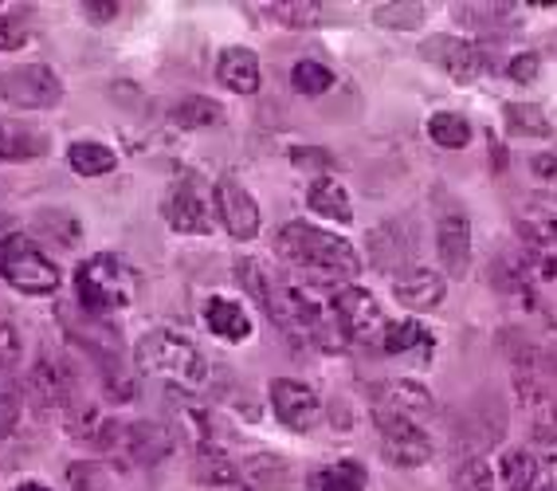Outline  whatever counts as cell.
Listing matches in <instances>:
<instances>
[{
  "label": "cell",
  "mask_w": 557,
  "mask_h": 491,
  "mask_svg": "<svg viewBox=\"0 0 557 491\" xmlns=\"http://www.w3.org/2000/svg\"><path fill=\"white\" fill-rule=\"evenodd\" d=\"M177 449V437L170 432V425L153 421H129L126 425V456L138 464H161L170 452Z\"/></svg>",
  "instance_id": "e0dca14e"
},
{
  "label": "cell",
  "mask_w": 557,
  "mask_h": 491,
  "mask_svg": "<svg viewBox=\"0 0 557 491\" xmlns=\"http://www.w3.org/2000/svg\"><path fill=\"white\" fill-rule=\"evenodd\" d=\"M220 119H224V107L216 99H205V95H189L173 107V122L181 131H209Z\"/></svg>",
  "instance_id": "484cf974"
},
{
  "label": "cell",
  "mask_w": 557,
  "mask_h": 491,
  "mask_svg": "<svg viewBox=\"0 0 557 491\" xmlns=\"http://www.w3.org/2000/svg\"><path fill=\"white\" fill-rule=\"evenodd\" d=\"M330 319L342 339H369V331L381 322L377 299L361 287H338L330 295Z\"/></svg>",
  "instance_id": "30bf717a"
},
{
  "label": "cell",
  "mask_w": 557,
  "mask_h": 491,
  "mask_svg": "<svg viewBox=\"0 0 557 491\" xmlns=\"http://www.w3.org/2000/svg\"><path fill=\"white\" fill-rule=\"evenodd\" d=\"M134 361H138L141 373L170 381V385H181V390L209 381V358L200 354L197 342L177 331L141 334L138 346H134Z\"/></svg>",
  "instance_id": "7a4b0ae2"
},
{
  "label": "cell",
  "mask_w": 557,
  "mask_h": 491,
  "mask_svg": "<svg viewBox=\"0 0 557 491\" xmlns=\"http://www.w3.org/2000/svg\"><path fill=\"white\" fill-rule=\"evenodd\" d=\"M373 24L393 32H417L424 24V9L420 4H405V0H393V4H377L373 9Z\"/></svg>",
  "instance_id": "1f68e13d"
},
{
  "label": "cell",
  "mask_w": 557,
  "mask_h": 491,
  "mask_svg": "<svg viewBox=\"0 0 557 491\" xmlns=\"http://www.w3.org/2000/svg\"><path fill=\"white\" fill-rule=\"evenodd\" d=\"M205 327L224 342H248L251 339V319L236 299H209L205 303Z\"/></svg>",
  "instance_id": "ffe728a7"
},
{
  "label": "cell",
  "mask_w": 557,
  "mask_h": 491,
  "mask_svg": "<svg viewBox=\"0 0 557 491\" xmlns=\"http://www.w3.org/2000/svg\"><path fill=\"white\" fill-rule=\"evenodd\" d=\"M12 491H51V488L44 480H24L21 488H12Z\"/></svg>",
  "instance_id": "c3c4849f"
},
{
  "label": "cell",
  "mask_w": 557,
  "mask_h": 491,
  "mask_svg": "<svg viewBox=\"0 0 557 491\" xmlns=\"http://www.w3.org/2000/svg\"><path fill=\"white\" fill-rule=\"evenodd\" d=\"M48 154V134L28 122L0 119V161H36Z\"/></svg>",
  "instance_id": "d6986e66"
},
{
  "label": "cell",
  "mask_w": 557,
  "mask_h": 491,
  "mask_svg": "<svg viewBox=\"0 0 557 491\" xmlns=\"http://www.w3.org/2000/svg\"><path fill=\"white\" fill-rule=\"evenodd\" d=\"M67 165L79 173V177H102V173H114L119 158H114V150L102 146V142H71Z\"/></svg>",
  "instance_id": "603a6c76"
},
{
  "label": "cell",
  "mask_w": 557,
  "mask_h": 491,
  "mask_svg": "<svg viewBox=\"0 0 557 491\" xmlns=\"http://www.w3.org/2000/svg\"><path fill=\"white\" fill-rule=\"evenodd\" d=\"M21 413H24V385H16L9 373H0V441H9L12 432H16Z\"/></svg>",
  "instance_id": "d6a6232c"
},
{
  "label": "cell",
  "mask_w": 557,
  "mask_h": 491,
  "mask_svg": "<svg viewBox=\"0 0 557 491\" xmlns=\"http://www.w3.org/2000/svg\"><path fill=\"white\" fill-rule=\"evenodd\" d=\"M429 138L444 150H463L471 142V122L456 111H440L429 119Z\"/></svg>",
  "instance_id": "f1b7e54d"
},
{
  "label": "cell",
  "mask_w": 557,
  "mask_h": 491,
  "mask_svg": "<svg viewBox=\"0 0 557 491\" xmlns=\"http://www.w3.org/2000/svg\"><path fill=\"white\" fill-rule=\"evenodd\" d=\"M542 491H557V488H554V483H549V488H542Z\"/></svg>",
  "instance_id": "f907efd6"
},
{
  "label": "cell",
  "mask_w": 557,
  "mask_h": 491,
  "mask_svg": "<svg viewBox=\"0 0 557 491\" xmlns=\"http://www.w3.org/2000/svg\"><path fill=\"white\" fill-rule=\"evenodd\" d=\"M216 79L236 95H256L263 71H259V56L248 48H224L216 60Z\"/></svg>",
  "instance_id": "ac0fdd59"
},
{
  "label": "cell",
  "mask_w": 557,
  "mask_h": 491,
  "mask_svg": "<svg viewBox=\"0 0 557 491\" xmlns=\"http://www.w3.org/2000/svg\"><path fill=\"white\" fill-rule=\"evenodd\" d=\"M67 488L71 491H119L114 468L102 461H75L67 468Z\"/></svg>",
  "instance_id": "83f0119b"
},
{
  "label": "cell",
  "mask_w": 557,
  "mask_h": 491,
  "mask_svg": "<svg viewBox=\"0 0 557 491\" xmlns=\"http://www.w3.org/2000/svg\"><path fill=\"white\" fill-rule=\"evenodd\" d=\"M530 432H534L537 444H546V449H557V397H549V402L534 405V413H530Z\"/></svg>",
  "instance_id": "ab89813d"
},
{
  "label": "cell",
  "mask_w": 557,
  "mask_h": 491,
  "mask_svg": "<svg viewBox=\"0 0 557 491\" xmlns=\"http://www.w3.org/2000/svg\"><path fill=\"white\" fill-rule=\"evenodd\" d=\"M197 480L209 488H236L239 468L216 449V444H200L197 449Z\"/></svg>",
  "instance_id": "d4e9b609"
},
{
  "label": "cell",
  "mask_w": 557,
  "mask_h": 491,
  "mask_svg": "<svg viewBox=\"0 0 557 491\" xmlns=\"http://www.w3.org/2000/svg\"><path fill=\"white\" fill-rule=\"evenodd\" d=\"M546 275H557V260H546Z\"/></svg>",
  "instance_id": "681fc988"
},
{
  "label": "cell",
  "mask_w": 557,
  "mask_h": 491,
  "mask_svg": "<svg viewBox=\"0 0 557 491\" xmlns=\"http://www.w3.org/2000/svg\"><path fill=\"white\" fill-rule=\"evenodd\" d=\"M334 79H338V75L322 60H299L290 67V87L299 90V95H310V99H314V95H326V90L334 87Z\"/></svg>",
  "instance_id": "f546056e"
},
{
  "label": "cell",
  "mask_w": 557,
  "mask_h": 491,
  "mask_svg": "<svg viewBox=\"0 0 557 491\" xmlns=\"http://www.w3.org/2000/svg\"><path fill=\"white\" fill-rule=\"evenodd\" d=\"M537 71H542V60H537L534 51H522V56H515V60L507 63V75L515 83H534Z\"/></svg>",
  "instance_id": "ee69618b"
},
{
  "label": "cell",
  "mask_w": 557,
  "mask_h": 491,
  "mask_svg": "<svg viewBox=\"0 0 557 491\" xmlns=\"http://www.w3.org/2000/svg\"><path fill=\"white\" fill-rule=\"evenodd\" d=\"M290 464L283 461V456H275V452H256V456H248V461L239 464V480H248L251 488L259 491H278L290 483Z\"/></svg>",
  "instance_id": "7402d4cb"
},
{
  "label": "cell",
  "mask_w": 557,
  "mask_h": 491,
  "mask_svg": "<svg viewBox=\"0 0 557 491\" xmlns=\"http://www.w3.org/2000/svg\"><path fill=\"white\" fill-rule=\"evenodd\" d=\"M393 295H397V303L408 307V311H436L440 303H444V295H448V283L432 268H412L393 283Z\"/></svg>",
  "instance_id": "9a60e30c"
},
{
  "label": "cell",
  "mask_w": 557,
  "mask_h": 491,
  "mask_svg": "<svg viewBox=\"0 0 557 491\" xmlns=\"http://www.w3.org/2000/svg\"><path fill=\"white\" fill-rule=\"evenodd\" d=\"M290 161H295L299 170H314L319 177L334 173V158H330L326 150H307V146H295V150H290Z\"/></svg>",
  "instance_id": "7bdbcfd3"
},
{
  "label": "cell",
  "mask_w": 557,
  "mask_h": 491,
  "mask_svg": "<svg viewBox=\"0 0 557 491\" xmlns=\"http://www.w3.org/2000/svg\"><path fill=\"white\" fill-rule=\"evenodd\" d=\"M507 126L522 138H549V119L534 102H507Z\"/></svg>",
  "instance_id": "4dcf8cb0"
},
{
  "label": "cell",
  "mask_w": 557,
  "mask_h": 491,
  "mask_svg": "<svg viewBox=\"0 0 557 491\" xmlns=\"http://www.w3.org/2000/svg\"><path fill=\"white\" fill-rule=\"evenodd\" d=\"M16 232H21V229H16V221H12L9 212H0V248H4V244L16 236Z\"/></svg>",
  "instance_id": "7dc6e473"
},
{
  "label": "cell",
  "mask_w": 557,
  "mask_h": 491,
  "mask_svg": "<svg viewBox=\"0 0 557 491\" xmlns=\"http://www.w3.org/2000/svg\"><path fill=\"white\" fill-rule=\"evenodd\" d=\"M498 476H503V483H507L510 491H534L542 468H537V456L530 449H510V452H503V461H498Z\"/></svg>",
  "instance_id": "cb8c5ba5"
},
{
  "label": "cell",
  "mask_w": 557,
  "mask_h": 491,
  "mask_svg": "<svg viewBox=\"0 0 557 491\" xmlns=\"http://www.w3.org/2000/svg\"><path fill=\"white\" fill-rule=\"evenodd\" d=\"M310 488L314 491H366V468L354 461L326 464L310 476Z\"/></svg>",
  "instance_id": "4316f807"
},
{
  "label": "cell",
  "mask_w": 557,
  "mask_h": 491,
  "mask_svg": "<svg viewBox=\"0 0 557 491\" xmlns=\"http://www.w3.org/2000/svg\"><path fill=\"white\" fill-rule=\"evenodd\" d=\"M436 251L440 263L451 280H463L471 268V224L459 209H448L436 224Z\"/></svg>",
  "instance_id": "5bb4252c"
},
{
  "label": "cell",
  "mask_w": 557,
  "mask_h": 491,
  "mask_svg": "<svg viewBox=\"0 0 557 491\" xmlns=\"http://www.w3.org/2000/svg\"><path fill=\"white\" fill-rule=\"evenodd\" d=\"M307 205L319 217H326V221H338V224H349L354 221V205H349V193L342 189L338 177H314L307 189Z\"/></svg>",
  "instance_id": "44dd1931"
},
{
  "label": "cell",
  "mask_w": 557,
  "mask_h": 491,
  "mask_svg": "<svg viewBox=\"0 0 557 491\" xmlns=\"http://www.w3.org/2000/svg\"><path fill=\"white\" fill-rule=\"evenodd\" d=\"M63 99V83L48 63H21L0 71V102L12 111H48Z\"/></svg>",
  "instance_id": "8992f818"
},
{
  "label": "cell",
  "mask_w": 557,
  "mask_h": 491,
  "mask_svg": "<svg viewBox=\"0 0 557 491\" xmlns=\"http://www.w3.org/2000/svg\"><path fill=\"white\" fill-rule=\"evenodd\" d=\"M216 209H220V224L228 229L232 241H256L259 236V205L239 181H220L216 185Z\"/></svg>",
  "instance_id": "4fadbf2b"
},
{
  "label": "cell",
  "mask_w": 557,
  "mask_h": 491,
  "mask_svg": "<svg viewBox=\"0 0 557 491\" xmlns=\"http://www.w3.org/2000/svg\"><path fill=\"white\" fill-rule=\"evenodd\" d=\"M377 429L385 464H393V468H424L432 461V441L412 421L388 417V421H377Z\"/></svg>",
  "instance_id": "ba28073f"
},
{
  "label": "cell",
  "mask_w": 557,
  "mask_h": 491,
  "mask_svg": "<svg viewBox=\"0 0 557 491\" xmlns=\"http://www.w3.org/2000/svg\"><path fill=\"white\" fill-rule=\"evenodd\" d=\"M161 212H165L170 229L189 232V236H205V232L216 229V217H220L216 185L209 177H200V173H185L170 189Z\"/></svg>",
  "instance_id": "5b68a950"
},
{
  "label": "cell",
  "mask_w": 557,
  "mask_h": 491,
  "mask_svg": "<svg viewBox=\"0 0 557 491\" xmlns=\"http://www.w3.org/2000/svg\"><path fill=\"white\" fill-rule=\"evenodd\" d=\"M67 429H71V437L75 441H99V432H102V421H99V413H95V405H87V402H75L67 409Z\"/></svg>",
  "instance_id": "f35d334b"
},
{
  "label": "cell",
  "mask_w": 557,
  "mask_h": 491,
  "mask_svg": "<svg viewBox=\"0 0 557 491\" xmlns=\"http://www.w3.org/2000/svg\"><path fill=\"white\" fill-rule=\"evenodd\" d=\"M24 393H28V402L40 413L71 409V405H75V373H71L67 361H55V358L32 361Z\"/></svg>",
  "instance_id": "52a82bcc"
},
{
  "label": "cell",
  "mask_w": 557,
  "mask_h": 491,
  "mask_svg": "<svg viewBox=\"0 0 557 491\" xmlns=\"http://www.w3.org/2000/svg\"><path fill=\"white\" fill-rule=\"evenodd\" d=\"M381 346H385V354H408L417 351V346L432 351V334L420 322H393L385 331V339H381Z\"/></svg>",
  "instance_id": "836d02e7"
},
{
  "label": "cell",
  "mask_w": 557,
  "mask_h": 491,
  "mask_svg": "<svg viewBox=\"0 0 557 491\" xmlns=\"http://www.w3.org/2000/svg\"><path fill=\"white\" fill-rule=\"evenodd\" d=\"M0 275H4V283H12V287L21 291V295H55L60 291V268L24 232H16L0 248Z\"/></svg>",
  "instance_id": "277c9868"
},
{
  "label": "cell",
  "mask_w": 557,
  "mask_h": 491,
  "mask_svg": "<svg viewBox=\"0 0 557 491\" xmlns=\"http://www.w3.org/2000/svg\"><path fill=\"white\" fill-rule=\"evenodd\" d=\"M271 409H275V417L287 429L295 432H307L310 425L319 421V413H322V402H319V393L310 390V385H302V381L295 378H275L271 381Z\"/></svg>",
  "instance_id": "8fae6325"
},
{
  "label": "cell",
  "mask_w": 557,
  "mask_h": 491,
  "mask_svg": "<svg viewBox=\"0 0 557 491\" xmlns=\"http://www.w3.org/2000/svg\"><path fill=\"white\" fill-rule=\"evenodd\" d=\"M451 483H456V491H491L495 488V476H491V468L479 456H468V461L456 464Z\"/></svg>",
  "instance_id": "8d00e7d4"
},
{
  "label": "cell",
  "mask_w": 557,
  "mask_h": 491,
  "mask_svg": "<svg viewBox=\"0 0 557 491\" xmlns=\"http://www.w3.org/2000/svg\"><path fill=\"white\" fill-rule=\"evenodd\" d=\"M275 251L283 260L295 263V268L307 271V275H314V283H326V287H334L342 280H354L361 271L354 244L334 236V232L310 229L302 221L283 224V232L275 236Z\"/></svg>",
  "instance_id": "6da1fadb"
},
{
  "label": "cell",
  "mask_w": 557,
  "mask_h": 491,
  "mask_svg": "<svg viewBox=\"0 0 557 491\" xmlns=\"http://www.w3.org/2000/svg\"><path fill=\"white\" fill-rule=\"evenodd\" d=\"M83 12H87L90 24H110L122 12V4H119V0H87V4H83Z\"/></svg>",
  "instance_id": "f6af8a7d"
},
{
  "label": "cell",
  "mask_w": 557,
  "mask_h": 491,
  "mask_svg": "<svg viewBox=\"0 0 557 491\" xmlns=\"http://www.w3.org/2000/svg\"><path fill=\"white\" fill-rule=\"evenodd\" d=\"M530 170L546 181L557 177V154H534V158H530Z\"/></svg>",
  "instance_id": "bcb514c9"
},
{
  "label": "cell",
  "mask_w": 557,
  "mask_h": 491,
  "mask_svg": "<svg viewBox=\"0 0 557 491\" xmlns=\"http://www.w3.org/2000/svg\"><path fill=\"white\" fill-rule=\"evenodd\" d=\"M75 295L90 315L126 311L129 303L138 299V275L126 260L99 251V256L83 260L79 271H75Z\"/></svg>",
  "instance_id": "3957f363"
},
{
  "label": "cell",
  "mask_w": 557,
  "mask_h": 491,
  "mask_svg": "<svg viewBox=\"0 0 557 491\" xmlns=\"http://www.w3.org/2000/svg\"><path fill=\"white\" fill-rule=\"evenodd\" d=\"M236 280H239V287L248 291L251 299L268 311V303H271V283L275 280H268V271L259 268V260H236Z\"/></svg>",
  "instance_id": "d590c367"
},
{
  "label": "cell",
  "mask_w": 557,
  "mask_h": 491,
  "mask_svg": "<svg viewBox=\"0 0 557 491\" xmlns=\"http://www.w3.org/2000/svg\"><path fill=\"white\" fill-rule=\"evenodd\" d=\"M369 402H373V417L377 421H388V417H397V421H412L420 413H432V393L420 385V381H381L377 390L369 393Z\"/></svg>",
  "instance_id": "7c38bea8"
},
{
  "label": "cell",
  "mask_w": 557,
  "mask_h": 491,
  "mask_svg": "<svg viewBox=\"0 0 557 491\" xmlns=\"http://www.w3.org/2000/svg\"><path fill=\"white\" fill-rule=\"evenodd\" d=\"M28 40V12H0V51H16Z\"/></svg>",
  "instance_id": "60d3db41"
},
{
  "label": "cell",
  "mask_w": 557,
  "mask_h": 491,
  "mask_svg": "<svg viewBox=\"0 0 557 491\" xmlns=\"http://www.w3.org/2000/svg\"><path fill=\"white\" fill-rule=\"evenodd\" d=\"M36 232L40 236H48V241H55V244H63V248H75L79 244V221L71 217V212H40L36 217Z\"/></svg>",
  "instance_id": "e575fe53"
},
{
  "label": "cell",
  "mask_w": 557,
  "mask_h": 491,
  "mask_svg": "<svg viewBox=\"0 0 557 491\" xmlns=\"http://www.w3.org/2000/svg\"><path fill=\"white\" fill-rule=\"evenodd\" d=\"M518 232H522V241L534 244V248H549L557 244V197L554 193H537L530 197L515 217Z\"/></svg>",
  "instance_id": "2e32d148"
},
{
  "label": "cell",
  "mask_w": 557,
  "mask_h": 491,
  "mask_svg": "<svg viewBox=\"0 0 557 491\" xmlns=\"http://www.w3.org/2000/svg\"><path fill=\"white\" fill-rule=\"evenodd\" d=\"M21 354H24L21 331H16L9 319H0V373H12V366L21 361Z\"/></svg>",
  "instance_id": "b9f144b4"
},
{
  "label": "cell",
  "mask_w": 557,
  "mask_h": 491,
  "mask_svg": "<svg viewBox=\"0 0 557 491\" xmlns=\"http://www.w3.org/2000/svg\"><path fill=\"white\" fill-rule=\"evenodd\" d=\"M420 56L436 63L456 83H475L483 75V51L471 40H459V36H432V40H424Z\"/></svg>",
  "instance_id": "9c48e42d"
},
{
  "label": "cell",
  "mask_w": 557,
  "mask_h": 491,
  "mask_svg": "<svg viewBox=\"0 0 557 491\" xmlns=\"http://www.w3.org/2000/svg\"><path fill=\"white\" fill-rule=\"evenodd\" d=\"M278 24L287 28H310V24H322V4H307V0H278L271 4Z\"/></svg>",
  "instance_id": "74e56055"
}]
</instances>
